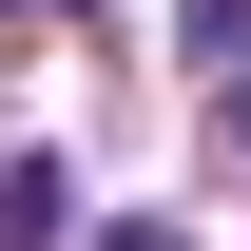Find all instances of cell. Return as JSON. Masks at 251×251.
Masks as SVG:
<instances>
[{
    "label": "cell",
    "instance_id": "cell-1",
    "mask_svg": "<svg viewBox=\"0 0 251 251\" xmlns=\"http://www.w3.org/2000/svg\"><path fill=\"white\" fill-rule=\"evenodd\" d=\"M0 251H77V174H58V155L0 174Z\"/></svg>",
    "mask_w": 251,
    "mask_h": 251
},
{
    "label": "cell",
    "instance_id": "cell-2",
    "mask_svg": "<svg viewBox=\"0 0 251 251\" xmlns=\"http://www.w3.org/2000/svg\"><path fill=\"white\" fill-rule=\"evenodd\" d=\"M97 251H193V232H174V213H116V232H97Z\"/></svg>",
    "mask_w": 251,
    "mask_h": 251
},
{
    "label": "cell",
    "instance_id": "cell-3",
    "mask_svg": "<svg viewBox=\"0 0 251 251\" xmlns=\"http://www.w3.org/2000/svg\"><path fill=\"white\" fill-rule=\"evenodd\" d=\"M0 20H58V0H0Z\"/></svg>",
    "mask_w": 251,
    "mask_h": 251
},
{
    "label": "cell",
    "instance_id": "cell-4",
    "mask_svg": "<svg viewBox=\"0 0 251 251\" xmlns=\"http://www.w3.org/2000/svg\"><path fill=\"white\" fill-rule=\"evenodd\" d=\"M232 135H251V77H232Z\"/></svg>",
    "mask_w": 251,
    "mask_h": 251
}]
</instances>
